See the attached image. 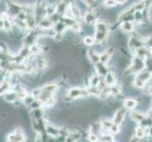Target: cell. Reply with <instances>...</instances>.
Masks as SVG:
<instances>
[{"instance_id":"1","label":"cell","mask_w":152,"mask_h":142,"mask_svg":"<svg viewBox=\"0 0 152 142\" xmlns=\"http://www.w3.org/2000/svg\"><path fill=\"white\" fill-rule=\"evenodd\" d=\"M90 97L87 88H81V87H73L67 90L65 99L68 101H74L77 99H81V98H87Z\"/></svg>"},{"instance_id":"2","label":"cell","mask_w":152,"mask_h":142,"mask_svg":"<svg viewBox=\"0 0 152 142\" xmlns=\"http://www.w3.org/2000/svg\"><path fill=\"white\" fill-rule=\"evenodd\" d=\"M145 66V60L137 56V57L134 58V60L132 61V64L130 65V66L128 67V69L126 70V74L127 75H129V74H136L137 75L139 72L144 70Z\"/></svg>"},{"instance_id":"3","label":"cell","mask_w":152,"mask_h":142,"mask_svg":"<svg viewBox=\"0 0 152 142\" xmlns=\"http://www.w3.org/2000/svg\"><path fill=\"white\" fill-rule=\"evenodd\" d=\"M25 141H26V135L24 131L21 128L14 129L12 133L9 134L7 138V142H25Z\"/></svg>"},{"instance_id":"4","label":"cell","mask_w":152,"mask_h":142,"mask_svg":"<svg viewBox=\"0 0 152 142\" xmlns=\"http://www.w3.org/2000/svg\"><path fill=\"white\" fill-rule=\"evenodd\" d=\"M46 124H48V121L45 119V118H39V119H31V126H32V129L37 134H45V133Z\"/></svg>"},{"instance_id":"5","label":"cell","mask_w":152,"mask_h":142,"mask_svg":"<svg viewBox=\"0 0 152 142\" xmlns=\"http://www.w3.org/2000/svg\"><path fill=\"white\" fill-rule=\"evenodd\" d=\"M126 114H127V109L126 108H119L116 111L114 112L113 117V120L115 124L117 125H121L123 124V122L126 119Z\"/></svg>"},{"instance_id":"6","label":"cell","mask_w":152,"mask_h":142,"mask_svg":"<svg viewBox=\"0 0 152 142\" xmlns=\"http://www.w3.org/2000/svg\"><path fill=\"white\" fill-rule=\"evenodd\" d=\"M148 117L145 113L141 112V111H137V110H133V111H130L129 114V118H132L133 121L137 122L138 124H140L143 120Z\"/></svg>"},{"instance_id":"7","label":"cell","mask_w":152,"mask_h":142,"mask_svg":"<svg viewBox=\"0 0 152 142\" xmlns=\"http://www.w3.org/2000/svg\"><path fill=\"white\" fill-rule=\"evenodd\" d=\"M60 130H61V127H57L54 124L48 122L45 133L50 136H53V138H58V136L60 135Z\"/></svg>"},{"instance_id":"8","label":"cell","mask_w":152,"mask_h":142,"mask_svg":"<svg viewBox=\"0 0 152 142\" xmlns=\"http://www.w3.org/2000/svg\"><path fill=\"white\" fill-rule=\"evenodd\" d=\"M3 98H4V99L7 102H9V103H14L16 101H18V96H17V93L15 92L13 89L12 90H10V91H9V92H7V93H5L4 95H3Z\"/></svg>"},{"instance_id":"9","label":"cell","mask_w":152,"mask_h":142,"mask_svg":"<svg viewBox=\"0 0 152 142\" xmlns=\"http://www.w3.org/2000/svg\"><path fill=\"white\" fill-rule=\"evenodd\" d=\"M137 105H138V102L134 99L129 98V99H126L124 101V108L129 110V111H133Z\"/></svg>"},{"instance_id":"10","label":"cell","mask_w":152,"mask_h":142,"mask_svg":"<svg viewBox=\"0 0 152 142\" xmlns=\"http://www.w3.org/2000/svg\"><path fill=\"white\" fill-rule=\"evenodd\" d=\"M134 135L137 136L138 138L142 139V138H145V136L148 135V129L144 128V127H142V126L139 125L138 127L135 129Z\"/></svg>"},{"instance_id":"11","label":"cell","mask_w":152,"mask_h":142,"mask_svg":"<svg viewBox=\"0 0 152 142\" xmlns=\"http://www.w3.org/2000/svg\"><path fill=\"white\" fill-rule=\"evenodd\" d=\"M30 118L31 119H39V118H45V111L43 108L31 110L30 111Z\"/></svg>"},{"instance_id":"12","label":"cell","mask_w":152,"mask_h":142,"mask_svg":"<svg viewBox=\"0 0 152 142\" xmlns=\"http://www.w3.org/2000/svg\"><path fill=\"white\" fill-rule=\"evenodd\" d=\"M96 74H98L100 77H105L109 73L107 66L105 65V64H103V63H98V64H96Z\"/></svg>"},{"instance_id":"13","label":"cell","mask_w":152,"mask_h":142,"mask_svg":"<svg viewBox=\"0 0 152 142\" xmlns=\"http://www.w3.org/2000/svg\"><path fill=\"white\" fill-rule=\"evenodd\" d=\"M123 93V89L122 86L118 85V83H115L114 85L111 86V95L112 96H114L115 98H118L121 96V94Z\"/></svg>"},{"instance_id":"14","label":"cell","mask_w":152,"mask_h":142,"mask_svg":"<svg viewBox=\"0 0 152 142\" xmlns=\"http://www.w3.org/2000/svg\"><path fill=\"white\" fill-rule=\"evenodd\" d=\"M104 80H105V82H106V85L108 86H113L114 85L116 82V78H115V75L112 72H109L108 74L104 77Z\"/></svg>"},{"instance_id":"15","label":"cell","mask_w":152,"mask_h":142,"mask_svg":"<svg viewBox=\"0 0 152 142\" xmlns=\"http://www.w3.org/2000/svg\"><path fill=\"white\" fill-rule=\"evenodd\" d=\"M88 57L90 61L94 64H98V63H100V55L97 54L96 51L94 50H89L88 51Z\"/></svg>"},{"instance_id":"16","label":"cell","mask_w":152,"mask_h":142,"mask_svg":"<svg viewBox=\"0 0 152 142\" xmlns=\"http://www.w3.org/2000/svg\"><path fill=\"white\" fill-rule=\"evenodd\" d=\"M101 79L102 77H100L98 74H94L91 76L90 80H89V82H90V86H93V87H98L99 83H100L101 82Z\"/></svg>"},{"instance_id":"17","label":"cell","mask_w":152,"mask_h":142,"mask_svg":"<svg viewBox=\"0 0 152 142\" xmlns=\"http://www.w3.org/2000/svg\"><path fill=\"white\" fill-rule=\"evenodd\" d=\"M88 140L89 142H98L100 141V135L89 133L88 134Z\"/></svg>"},{"instance_id":"18","label":"cell","mask_w":152,"mask_h":142,"mask_svg":"<svg viewBox=\"0 0 152 142\" xmlns=\"http://www.w3.org/2000/svg\"><path fill=\"white\" fill-rule=\"evenodd\" d=\"M46 65H48V64H46V61H45V59H44V58H39L37 60V66L40 70L45 69Z\"/></svg>"},{"instance_id":"19","label":"cell","mask_w":152,"mask_h":142,"mask_svg":"<svg viewBox=\"0 0 152 142\" xmlns=\"http://www.w3.org/2000/svg\"><path fill=\"white\" fill-rule=\"evenodd\" d=\"M84 43L88 46H92L94 44V39L90 37V36H87V37L84 38Z\"/></svg>"},{"instance_id":"20","label":"cell","mask_w":152,"mask_h":142,"mask_svg":"<svg viewBox=\"0 0 152 142\" xmlns=\"http://www.w3.org/2000/svg\"><path fill=\"white\" fill-rule=\"evenodd\" d=\"M123 28H124L125 30H127V31H129V30L132 29V24H130V23H125L124 26H123Z\"/></svg>"},{"instance_id":"21","label":"cell","mask_w":152,"mask_h":142,"mask_svg":"<svg viewBox=\"0 0 152 142\" xmlns=\"http://www.w3.org/2000/svg\"><path fill=\"white\" fill-rule=\"evenodd\" d=\"M115 3H116L115 0H107V1L105 2V4H106L107 6H114Z\"/></svg>"},{"instance_id":"22","label":"cell","mask_w":152,"mask_h":142,"mask_svg":"<svg viewBox=\"0 0 152 142\" xmlns=\"http://www.w3.org/2000/svg\"><path fill=\"white\" fill-rule=\"evenodd\" d=\"M148 135L149 136H152V125L148 128Z\"/></svg>"},{"instance_id":"23","label":"cell","mask_w":152,"mask_h":142,"mask_svg":"<svg viewBox=\"0 0 152 142\" xmlns=\"http://www.w3.org/2000/svg\"><path fill=\"white\" fill-rule=\"evenodd\" d=\"M112 142H117V141H115V140H113V141H112Z\"/></svg>"}]
</instances>
